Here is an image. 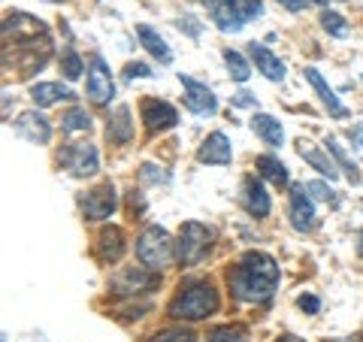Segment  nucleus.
<instances>
[{
	"instance_id": "nucleus-1",
	"label": "nucleus",
	"mask_w": 363,
	"mask_h": 342,
	"mask_svg": "<svg viewBox=\"0 0 363 342\" xmlns=\"http://www.w3.org/2000/svg\"><path fill=\"white\" fill-rule=\"evenodd\" d=\"M227 285L240 303H269L279 288V264L264 252H245L227 270Z\"/></svg>"
},
{
	"instance_id": "nucleus-2",
	"label": "nucleus",
	"mask_w": 363,
	"mask_h": 342,
	"mask_svg": "<svg viewBox=\"0 0 363 342\" xmlns=\"http://www.w3.org/2000/svg\"><path fill=\"white\" fill-rule=\"evenodd\" d=\"M221 297L209 279H188L179 285V294L167 303V315L176 321H203L218 312Z\"/></svg>"
},
{
	"instance_id": "nucleus-3",
	"label": "nucleus",
	"mask_w": 363,
	"mask_h": 342,
	"mask_svg": "<svg viewBox=\"0 0 363 342\" xmlns=\"http://www.w3.org/2000/svg\"><path fill=\"white\" fill-rule=\"evenodd\" d=\"M203 6L224 33H240L248 21L264 13L260 0H203Z\"/></svg>"
},
{
	"instance_id": "nucleus-4",
	"label": "nucleus",
	"mask_w": 363,
	"mask_h": 342,
	"mask_svg": "<svg viewBox=\"0 0 363 342\" xmlns=\"http://www.w3.org/2000/svg\"><path fill=\"white\" fill-rule=\"evenodd\" d=\"M136 258H140V264L149 267V270H157V272L167 270L169 264H173V258H176L173 236H169L164 227L149 224L140 236H136Z\"/></svg>"
},
{
	"instance_id": "nucleus-5",
	"label": "nucleus",
	"mask_w": 363,
	"mask_h": 342,
	"mask_svg": "<svg viewBox=\"0 0 363 342\" xmlns=\"http://www.w3.org/2000/svg\"><path fill=\"white\" fill-rule=\"evenodd\" d=\"M161 285V272L149 270V267H121L109 276L106 291L112 297H140V294H149Z\"/></svg>"
},
{
	"instance_id": "nucleus-6",
	"label": "nucleus",
	"mask_w": 363,
	"mask_h": 342,
	"mask_svg": "<svg viewBox=\"0 0 363 342\" xmlns=\"http://www.w3.org/2000/svg\"><path fill=\"white\" fill-rule=\"evenodd\" d=\"M212 227L200 224V221H185L179 231V243H176V260L182 267H197L212 248Z\"/></svg>"
},
{
	"instance_id": "nucleus-7",
	"label": "nucleus",
	"mask_w": 363,
	"mask_h": 342,
	"mask_svg": "<svg viewBox=\"0 0 363 342\" xmlns=\"http://www.w3.org/2000/svg\"><path fill=\"white\" fill-rule=\"evenodd\" d=\"M85 91H88V100H91L94 106H109L112 97H116V82H112L109 64H106L104 55H97V52L88 58Z\"/></svg>"
},
{
	"instance_id": "nucleus-8",
	"label": "nucleus",
	"mask_w": 363,
	"mask_h": 342,
	"mask_svg": "<svg viewBox=\"0 0 363 342\" xmlns=\"http://www.w3.org/2000/svg\"><path fill=\"white\" fill-rule=\"evenodd\" d=\"M79 206H82V215H85L88 221H104V219H109V215L118 209L116 185H112V182H104V185L85 191L82 197H79Z\"/></svg>"
},
{
	"instance_id": "nucleus-9",
	"label": "nucleus",
	"mask_w": 363,
	"mask_h": 342,
	"mask_svg": "<svg viewBox=\"0 0 363 342\" xmlns=\"http://www.w3.org/2000/svg\"><path fill=\"white\" fill-rule=\"evenodd\" d=\"M288 219H291V227L300 233H309L312 227L318 224L315 219V203L309 197L306 185H291V194H288Z\"/></svg>"
},
{
	"instance_id": "nucleus-10",
	"label": "nucleus",
	"mask_w": 363,
	"mask_h": 342,
	"mask_svg": "<svg viewBox=\"0 0 363 342\" xmlns=\"http://www.w3.org/2000/svg\"><path fill=\"white\" fill-rule=\"evenodd\" d=\"M64 167L70 170L76 179H85V176H94L100 170V155H97V145L91 143H70L67 152L61 155Z\"/></svg>"
},
{
	"instance_id": "nucleus-11",
	"label": "nucleus",
	"mask_w": 363,
	"mask_h": 342,
	"mask_svg": "<svg viewBox=\"0 0 363 342\" xmlns=\"http://www.w3.org/2000/svg\"><path fill=\"white\" fill-rule=\"evenodd\" d=\"M140 116H143L145 128H149L152 133H161L167 128H176V121H179L176 106L167 104V100H161V97H143Z\"/></svg>"
},
{
	"instance_id": "nucleus-12",
	"label": "nucleus",
	"mask_w": 363,
	"mask_h": 342,
	"mask_svg": "<svg viewBox=\"0 0 363 342\" xmlns=\"http://www.w3.org/2000/svg\"><path fill=\"white\" fill-rule=\"evenodd\" d=\"M179 82L185 88V106L191 112H197V116H215V109H218V97L212 94V88H206L197 79H191L185 73H179Z\"/></svg>"
},
{
	"instance_id": "nucleus-13",
	"label": "nucleus",
	"mask_w": 363,
	"mask_h": 342,
	"mask_svg": "<svg viewBox=\"0 0 363 342\" xmlns=\"http://www.w3.org/2000/svg\"><path fill=\"white\" fill-rule=\"evenodd\" d=\"M94 252H97V260H104V264H118L124 252H128V236H124L121 227L106 224L104 231L97 233Z\"/></svg>"
},
{
	"instance_id": "nucleus-14",
	"label": "nucleus",
	"mask_w": 363,
	"mask_h": 342,
	"mask_svg": "<svg viewBox=\"0 0 363 342\" xmlns=\"http://www.w3.org/2000/svg\"><path fill=\"white\" fill-rule=\"evenodd\" d=\"M197 161L209 167H227L233 161V145L221 131H212L197 149Z\"/></svg>"
},
{
	"instance_id": "nucleus-15",
	"label": "nucleus",
	"mask_w": 363,
	"mask_h": 342,
	"mask_svg": "<svg viewBox=\"0 0 363 342\" xmlns=\"http://www.w3.org/2000/svg\"><path fill=\"white\" fill-rule=\"evenodd\" d=\"M16 133L25 136V140L33 143V145H45L52 140V124H49V118H45L43 112L30 109V112H21V116H18Z\"/></svg>"
},
{
	"instance_id": "nucleus-16",
	"label": "nucleus",
	"mask_w": 363,
	"mask_h": 342,
	"mask_svg": "<svg viewBox=\"0 0 363 342\" xmlns=\"http://www.w3.org/2000/svg\"><path fill=\"white\" fill-rule=\"evenodd\" d=\"M242 206H245V212L252 215V219H267V215L272 212V197L267 194V188H264V182L260 179L248 176L242 182Z\"/></svg>"
},
{
	"instance_id": "nucleus-17",
	"label": "nucleus",
	"mask_w": 363,
	"mask_h": 342,
	"mask_svg": "<svg viewBox=\"0 0 363 342\" xmlns=\"http://www.w3.org/2000/svg\"><path fill=\"white\" fill-rule=\"evenodd\" d=\"M303 76L309 79V85L315 88V94H318V100H321V104H324L327 116H333V118H348V116H351V112H348V106H345L342 100L336 97V91H333L330 85L324 82V76L318 73L315 67H306V70H303Z\"/></svg>"
},
{
	"instance_id": "nucleus-18",
	"label": "nucleus",
	"mask_w": 363,
	"mask_h": 342,
	"mask_svg": "<svg viewBox=\"0 0 363 342\" xmlns=\"http://www.w3.org/2000/svg\"><path fill=\"white\" fill-rule=\"evenodd\" d=\"M245 49H248V58H252V64L257 67V73H264L269 82H281V79H285V64H281L264 43H248Z\"/></svg>"
},
{
	"instance_id": "nucleus-19",
	"label": "nucleus",
	"mask_w": 363,
	"mask_h": 342,
	"mask_svg": "<svg viewBox=\"0 0 363 342\" xmlns=\"http://www.w3.org/2000/svg\"><path fill=\"white\" fill-rule=\"evenodd\" d=\"M297 155H300L312 170H318L321 176H327V182H333V179L339 176V167H336L333 155L327 152V149H318V145H312V143H300V145H297Z\"/></svg>"
},
{
	"instance_id": "nucleus-20",
	"label": "nucleus",
	"mask_w": 363,
	"mask_h": 342,
	"mask_svg": "<svg viewBox=\"0 0 363 342\" xmlns=\"http://www.w3.org/2000/svg\"><path fill=\"white\" fill-rule=\"evenodd\" d=\"M106 136L109 143L124 145L133 140V118H130V106H116L109 112V121H106Z\"/></svg>"
},
{
	"instance_id": "nucleus-21",
	"label": "nucleus",
	"mask_w": 363,
	"mask_h": 342,
	"mask_svg": "<svg viewBox=\"0 0 363 342\" xmlns=\"http://www.w3.org/2000/svg\"><path fill=\"white\" fill-rule=\"evenodd\" d=\"M30 100L45 109V106L61 104V100H76V94L64 82H37V85H30Z\"/></svg>"
},
{
	"instance_id": "nucleus-22",
	"label": "nucleus",
	"mask_w": 363,
	"mask_h": 342,
	"mask_svg": "<svg viewBox=\"0 0 363 342\" xmlns=\"http://www.w3.org/2000/svg\"><path fill=\"white\" fill-rule=\"evenodd\" d=\"M252 131L257 133V140L269 145V149H279L281 143H285V131H281V121L267 116V112H257L252 118Z\"/></svg>"
},
{
	"instance_id": "nucleus-23",
	"label": "nucleus",
	"mask_w": 363,
	"mask_h": 342,
	"mask_svg": "<svg viewBox=\"0 0 363 342\" xmlns=\"http://www.w3.org/2000/svg\"><path fill=\"white\" fill-rule=\"evenodd\" d=\"M136 37H140V43H143V49L152 55V58H157L161 64H169L173 61V52H169V45H167V40L157 33L152 25H136Z\"/></svg>"
},
{
	"instance_id": "nucleus-24",
	"label": "nucleus",
	"mask_w": 363,
	"mask_h": 342,
	"mask_svg": "<svg viewBox=\"0 0 363 342\" xmlns=\"http://www.w3.org/2000/svg\"><path fill=\"white\" fill-rule=\"evenodd\" d=\"M255 170H257V173L264 176L267 182H272L276 188H288V185H291L288 167L281 164L276 155H257V158H255Z\"/></svg>"
},
{
	"instance_id": "nucleus-25",
	"label": "nucleus",
	"mask_w": 363,
	"mask_h": 342,
	"mask_svg": "<svg viewBox=\"0 0 363 342\" xmlns=\"http://www.w3.org/2000/svg\"><path fill=\"white\" fill-rule=\"evenodd\" d=\"M324 149L333 155V161L339 164V170H342V173H345V179L351 182V185H357V182H360V167H357L354 161H351V158H348V152L342 149V145H339V143L333 140V136H327Z\"/></svg>"
},
{
	"instance_id": "nucleus-26",
	"label": "nucleus",
	"mask_w": 363,
	"mask_h": 342,
	"mask_svg": "<svg viewBox=\"0 0 363 342\" xmlns=\"http://www.w3.org/2000/svg\"><path fill=\"white\" fill-rule=\"evenodd\" d=\"M58 67H61V76L67 79V82H76L82 73H88V67L82 61V55H79L73 45H64L61 49V58H58Z\"/></svg>"
},
{
	"instance_id": "nucleus-27",
	"label": "nucleus",
	"mask_w": 363,
	"mask_h": 342,
	"mask_svg": "<svg viewBox=\"0 0 363 342\" xmlns=\"http://www.w3.org/2000/svg\"><path fill=\"white\" fill-rule=\"evenodd\" d=\"M61 131L64 133H79V131H91V116L85 106H70L61 116Z\"/></svg>"
},
{
	"instance_id": "nucleus-28",
	"label": "nucleus",
	"mask_w": 363,
	"mask_h": 342,
	"mask_svg": "<svg viewBox=\"0 0 363 342\" xmlns=\"http://www.w3.org/2000/svg\"><path fill=\"white\" fill-rule=\"evenodd\" d=\"M206 342H248V330L240 324H221L209 330Z\"/></svg>"
},
{
	"instance_id": "nucleus-29",
	"label": "nucleus",
	"mask_w": 363,
	"mask_h": 342,
	"mask_svg": "<svg viewBox=\"0 0 363 342\" xmlns=\"http://www.w3.org/2000/svg\"><path fill=\"white\" fill-rule=\"evenodd\" d=\"M224 64H227V70H230V76L236 79V82H245V79L252 76V67H248L245 55L236 52V49H224Z\"/></svg>"
},
{
	"instance_id": "nucleus-30",
	"label": "nucleus",
	"mask_w": 363,
	"mask_h": 342,
	"mask_svg": "<svg viewBox=\"0 0 363 342\" xmlns=\"http://www.w3.org/2000/svg\"><path fill=\"white\" fill-rule=\"evenodd\" d=\"M330 37H336V40H345L348 37V21L339 16V13H333V9H324L321 13V21H318Z\"/></svg>"
},
{
	"instance_id": "nucleus-31",
	"label": "nucleus",
	"mask_w": 363,
	"mask_h": 342,
	"mask_svg": "<svg viewBox=\"0 0 363 342\" xmlns=\"http://www.w3.org/2000/svg\"><path fill=\"white\" fill-rule=\"evenodd\" d=\"M149 342H197V333L191 327H167L157 330Z\"/></svg>"
},
{
	"instance_id": "nucleus-32",
	"label": "nucleus",
	"mask_w": 363,
	"mask_h": 342,
	"mask_svg": "<svg viewBox=\"0 0 363 342\" xmlns=\"http://www.w3.org/2000/svg\"><path fill=\"white\" fill-rule=\"evenodd\" d=\"M140 179L145 182V185H167V182H169V173H164V170H161V167H155V164H143Z\"/></svg>"
},
{
	"instance_id": "nucleus-33",
	"label": "nucleus",
	"mask_w": 363,
	"mask_h": 342,
	"mask_svg": "<svg viewBox=\"0 0 363 342\" xmlns=\"http://www.w3.org/2000/svg\"><path fill=\"white\" fill-rule=\"evenodd\" d=\"M176 25H179V31H185L191 40H200L203 28H200V21H197L194 16H188V13H185V16H179V18H176Z\"/></svg>"
},
{
	"instance_id": "nucleus-34",
	"label": "nucleus",
	"mask_w": 363,
	"mask_h": 342,
	"mask_svg": "<svg viewBox=\"0 0 363 342\" xmlns=\"http://www.w3.org/2000/svg\"><path fill=\"white\" fill-rule=\"evenodd\" d=\"M306 191H309L315 200H333V188L327 185V182H321V179L309 182V185H306Z\"/></svg>"
},
{
	"instance_id": "nucleus-35",
	"label": "nucleus",
	"mask_w": 363,
	"mask_h": 342,
	"mask_svg": "<svg viewBox=\"0 0 363 342\" xmlns=\"http://www.w3.org/2000/svg\"><path fill=\"white\" fill-rule=\"evenodd\" d=\"M124 76L128 79H152V67L149 64H143V61H130L128 67H124Z\"/></svg>"
},
{
	"instance_id": "nucleus-36",
	"label": "nucleus",
	"mask_w": 363,
	"mask_h": 342,
	"mask_svg": "<svg viewBox=\"0 0 363 342\" xmlns=\"http://www.w3.org/2000/svg\"><path fill=\"white\" fill-rule=\"evenodd\" d=\"M297 306L306 315H318V312H321V297H315V294H300Z\"/></svg>"
},
{
	"instance_id": "nucleus-37",
	"label": "nucleus",
	"mask_w": 363,
	"mask_h": 342,
	"mask_svg": "<svg viewBox=\"0 0 363 342\" xmlns=\"http://www.w3.org/2000/svg\"><path fill=\"white\" fill-rule=\"evenodd\" d=\"M233 106H257V97L252 94V91H236V94L230 97Z\"/></svg>"
},
{
	"instance_id": "nucleus-38",
	"label": "nucleus",
	"mask_w": 363,
	"mask_h": 342,
	"mask_svg": "<svg viewBox=\"0 0 363 342\" xmlns=\"http://www.w3.org/2000/svg\"><path fill=\"white\" fill-rule=\"evenodd\" d=\"M128 206H130L133 215H143V212H145V197H143L140 191H130V194H128Z\"/></svg>"
},
{
	"instance_id": "nucleus-39",
	"label": "nucleus",
	"mask_w": 363,
	"mask_h": 342,
	"mask_svg": "<svg viewBox=\"0 0 363 342\" xmlns=\"http://www.w3.org/2000/svg\"><path fill=\"white\" fill-rule=\"evenodd\" d=\"M279 4H281V6H285V9H288V13H303V9H306V6H309V4H312V0H279Z\"/></svg>"
},
{
	"instance_id": "nucleus-40",
	"label": "nucleus",
	"mask_w": 363,
	"mask_h": 342,
	"mask_svg": "<svg viewBox=\"0 0 363 342\" xmlns=\"http://www.w3.org/2000/svg\"><path fill=\"white\" fill-rule=\"evenodd\" d=\"M357 255H360V258H363V231H360V233H357Z\"/></svg>"
},
{
	"instance_id": "nucleus-41",
	"label": "nucleus",
	"mask_w": 363,
	"mask_h": 342,
	"mask_svg": "<svg viewBox=\"0 0 363 342\" xmlns=\"http://www.w3.org/2000/svg\"><path fill=\"white\" fill-rule=\"evenodd\" d=\"M279 342H303V339H297V336H281Z\"/></svg>"
},
{
	"instance_id": "nucleus-42",
	"label": "nucleus",
	"mask_w": 363,
	"mask_h": 342,
	"mask_svg": "<svg viewBox=\"0 0 363 342\" xmlns=\"http://www.w3.org/2000/svg\"><path fill=\"white\" fill-rule=\"evenodd\" d=\"M312 4H318V6H327V4H333V0H312Z\"/></svg>"
},
{
	"instance_id": "nucleus-43",
	"label": "nucleus",
	"mask_w": 363,
	"mask_h": 342,
	"mask_svg": "<svg viewBox=\"0 0 363 342\" xmlns=\"http://www.w3.org/2000/svg\"><path fill=\"white\" fill-rule=\"evenodd\" d=\"M360 342H363V333H360Z\"/></svg>"
}]
</instances>
